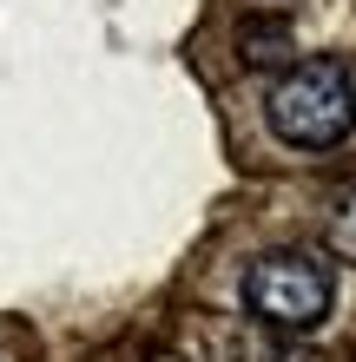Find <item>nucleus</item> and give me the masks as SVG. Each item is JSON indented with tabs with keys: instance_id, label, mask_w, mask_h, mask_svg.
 <instances>
[{
	"instance_id": "1",
	"label": "nucleus",
	"mask_w": 356,
	"mask_h": 362,
	"mask_svg": "<svg viewBox=\"0 0 356 362\" xmlns=\"http://www.w3.org/2000/svg\"><path fill=\"white\" fill-rule=\"evenodd\" d=\"M270 125H277V139L290 145H310V152H323V145H343L350 125H356V86L337 59H310V66L284 73L277 86H270Z\"/></svg>"
},
{
	"instance_id": "2",
	"label": "nucleus",
	"mask_w": 356,
	"mask_h": 362,
	"mask_svg": "<svg viewBox=\"0 0 356 362\" xmlns=\"http://www.w3.org/2000/svg\"><path fill=\"white\" fill-rule=\"evenodd\" d=\"M244 303L277 329H310L330 316V270L304 250H270L244 276Z\"/></svg>"
}]
</instances>
